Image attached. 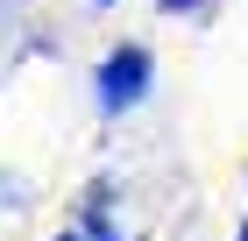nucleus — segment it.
Returning a JSON list of instances; mask_svg holds the SVG:
<instances>
[{"label": "nucleus", "instance_id": "obj_1", "mask_svg": "<svg viewBox=\"0 0 248 241\" xmlns=\"http://www.w3.org/2000/svg\"><path fill=\"white\" fill-rule=\"evenodd\" d=\"M135 78H142V57H121V64H107V99H135Z\"/></svg>", "mask_w": 248, "mask_h": 241}]
</instances>
